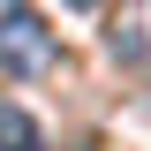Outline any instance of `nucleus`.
<instances>
[{
  "label": "nucleus",
  "instance_id": "obj_1",
  "mask_svg": "<svg viewBox=\"0 0 151 151\" xmlns=\"http://www.w3.org/2000/svg\"><path fill=\"white\" fill-rule=\"evenodd\" d=\"M53 60H60V45L45 30V15L23 8V0H8L0 8V76L8 83H38V76H53Z\"/></svg>",
  "mask_w": 151,
  "mask_h": 151
},
{
  "label": "nucleus",
  "instance_id": "obj_2",
  "mask_svg": "<svg viewBox=\"0 0 151 151\" xmlns=\"http://www.w3.org/2000/svg\"><path fill=\"white\" fill-rule=\"evenodd\" d=\"M106 53L121 68H151V0H121L106 23Z\"/></svg>",
  "mask_w": 151,
  "mask_h": 151
},
{
  "label": "nucleus",
  "instance_id": "obj_3",
  "mask_svg": "<svg viewBox=\"0 0 151 151\" xmlns=\"http://www.w3.org/2000/svg\"><path fill=\"white\" fill-rule=\"evenodd\" d=\"M0 151H45V129L23 106H0Z\"/></svg>",
  "mask_w": 151,
  "mask_h": 151
},
{
  "label": "nucleus",
  "instance_id": "obj_4",
  "mask_svg": "<svg viewBox=\"0 0 151 151\" xmlns=\"http://www.w3.org/2000/svg\"><path fill=\"white\" fill-rule=\"evenodd\" d=\"M60 8H98V0H60Z\"/></svg>",
  "mask_w": 151,
  "mask_h": 151
}]
</instances>
